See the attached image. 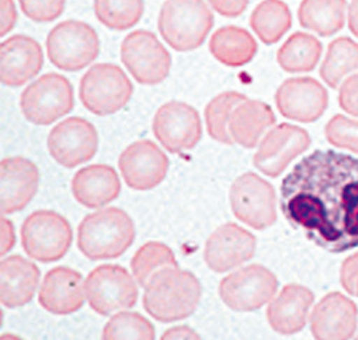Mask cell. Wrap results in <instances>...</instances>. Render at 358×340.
Masks as SVG:
<instances>
[{"label": "cell", "mask_w": 358, "mask_h": 340, "mask_svg": "<svg viewBox=\"0 0 358 340\" xmlns=\"http://www.w3.org/2000/svg\"><path fill=\"white\" fill-rule=\"evenodd\" d=\"M15 244L13 223L6 218L2 219V255H6Z\"/></svg>", "instance_id": "42"}, {"label": "cell", "mask_w": 358, "mask_h": 340, "mask_svg": "<svg viewBox=\"0 0 358 340\" xmlns=\"http://www.w3.org/2000/svg\"><path fill=\"white\" fill-rule=\"evenodd\" d=\"M0 9H2V12H0V26H2L0 34H2V36H6L15 27V23L17 20V12L13 0H0Z\"/></svg>", "instance_id": "41"}, {"label": "cell", "mask_w": 358, "mask_h": 340, "mask_svg": "<svg viewBox=\"0 0 358 340\" xmlns=\"http://www.w3.org/2000/svg\"><path fill=\"white\" fill-rule=\"evenodd\" d=\"M275 123V114L266 103L245 99L231 113L229 135L234 143L254 149Z\"/></svg>", "instance_id": "26"}, {"label": "cell", "mask_w": 358, "mask_h": 340, "mask_svg": "<svg viewBox=\"0 0 358 340\" xmlns=\"http://www.w3.org/2000/svg\"><path fill=\"white\" fill-rule=\"evenodd\" d=\"M39 186V169L29 159L6 158L0 165V198L2 213L23 210L35 198Z\"/></svg>", "instance_id": "22"}, {"label": "cell", "mask_w": 358, "mask_h": 340, "mask_svg": "<svg viewBox=\"0 0 358 340\" xmlns=\"http://www.w3.org/2000/svg\"><path fill=\"white\" fill-rule=\"evenodd\" d=\"M281 210L289 225L330 253L358 247V158L315 150L281 183Z\"/></svg>", "instance_id": "1"}, {"label": "cell", "mask_w": 358, "mask_h": 340, "mask_svg": "<svg viewBox=\"0 0 358 340\" xmlns=\"http://www.w3.org/2000/svg\"><path fill=\"white\" fill-rule=\"evenodd\" d=\"M338 103L345 113L358 117V73L348 76L340 84Z\"/></svg>", "instance_id": "38"}, {"label": "cell", "mask_w": 358, "mask_h": 340, "mask_svg": "<svg viewBox=\"0 0 358 340\" xmlns=\"http://www.w3.org/2000/svg\"><path fill=\"white\" fill-rule=\"evenodd\" d=\"M201 295L202 288L194 273L168 266L154 273L145 285L143 307L162 323L178 322L196 311Z\"/></svg>", "instance_id": "2"}, {"label": "cell", "mask_w": 358, "mask_h": 340, "mask_svg": "<svg viewBox=\"0 0 358 340\" xmlns=\"http://www.w3.org/2000/svg\"><path fill=\"white\" fill-rule=\"evenodd\" d=\"M248 99L238 91H224L215 96L205 109L206 131L210 136L224 145H232L234 140L229 135V117L235 106Z\"/></svg>", "instance_id": "32"}, {"label": "cell", "mask_w": 358, "mask_h": 340, "mask_svg": "<svg viewBox=\"0 0 358 340\" xmlns=\"http://www.w3.org/2000/svg\"><path fill=\"white\" fill-rule=\"evenodd\" d=\"M213 26V10L203 0H166L158 17L161 36L178 52L202 46Z\"/></svg>", "instance_id": "4"}, {"label": "cell", "mask_w": 358, "mask_h": 340, "mask_svg": "<svg viewBox=\"0 0 358 340\" xmlns=\"http://www.w3.org/2000/svg\"><path fill=\"white\" fill-rule=\"evenodd\" d=\"M154 135L171 153L194 149L202 138L199 113L184 102L162 105L154 117Z\"/></svg>", "instance_id": "15"}, {"label": "cell", "mask_w": 358, "mask_h": 340, "mask_svg": "<svg viewBox=\"0 0 358 340\" xmlns=\"http://www.w3.org/2000/svg\"><path fill=\"white\" fill-rule=\"evenodd\" d=\"M86 299L102 316L131 309L138 302V286L128 270L117 265H102L85 281Z\"/></svg>", "instance_id": "11"}, {"label": "cell", "mask_w": 358, "mask_h": 340, "mask_svg": "<svg viewBox=\"0 0 358 340\" xmlns=\"http://www.w3.org/2000/svg\"><path fill=\"white\" fill-rule=\"evenodd\" d=\"M257 42L248 30L238 26H225L218 29L210 42L213 56L229 68L244 66L254 59Z\"/></svg>", "instance_id": "27"}, {"label": "cell", "mask_w": 358, "mask_h": 340, "mask_svg": "<svg viewBox=\"0 0 358 340\" xmlns=\"http://www.w3.org/2000/svg\"><path fill=\"white\" fill-rule=\"evenodd\" d=\"M132 94L134 86L129 77L112 64L92 66L80 80V102L96 116H109L124 109Z\"/></svg>", "instance_id": "7"}, {"label": "cell", "mask_w": 358, "mask_h": 340, "mask_svg": "<svg viewBox=\"0 0 358 340\" xmlns=\"http://www.w3.org/2000/svg\"><path fill=\"white\" fill-rule=\"evenodd\" d=\"M162 339H199V334L188 326H178L166 330Z\"/></svg>", "instance_id": "43"}, {"label": "cell", "mask_w": 358, "mask_h": 340, "mask_svg": "<svg viewBox=\"0 0 358 340\" xmlns=\"http://www.w3.org/2000/svg\"><path fill=\"white\" fill-rule=\"evenodd\" d=\"M229 202L235 218L252 229L265 230L277 222L275 191L257 173H244L232 183Z\"/></svg>", "instance_id": "10"}, {"label": "cell", "mask_w": 358, "mask_h": 340, "mask_svg": "<svg viewBox=\"0 0 358 340\" xmlns=\"http://www.w3.org/2000/svg\"><path fill=\"white\" fill-rule=\"evenodd\" d=\"M86 297L85 282L79 272L59 266L49 270L39 289V303L53 315H71L82 309Z\"/></svg>", "instance_id": "19"}, {"label": "cell", "mask_w": 358, "mask_h": 340, "mask_svg": "<svg viewBox=\"0 0 358 340\" xmlns=\"http://www.w3.org/2000/svg\"><path fill=\"white\" fill-rule=\"evenodd\" d=\"M99 138L91 121L69 117L56 125L48 138L52 158L65 168H76L91 161L98 150Z\"/></svg>", "instance_id": "14"}, {"label": "cell", "mask_w": 358, "mask_h": 340, "mask_svg": "<svg viewBox=\"0 0 358 340\" xmlns=\"http://www.w3.org/2000/svg\"><path fill=\"white\" fill-rule=\"evenodd\" d=\"M119 169L129 188L149 191L162 183L169 169V161L157 143L138 140L122 151Z\"/></svg>", "instance_id": "16"}, {"label": "cell", "mask_w": 358, "mask_h": 340, "mask_svg": "<svg viewBox=\"0 0 358 340\" xmlns=\"http://www.w3.org/2000/svg\"><path fill=\"white\" fill-rule=\"evenodd\" d=\"M291 23V10L282 0H264L250 17L254 34L265 45H274L281 40L289 30Z\"/></svg>", "instance_id": "30"}, {"label": "cell", "mask_w": 358, "mask_h": 340, "mask_svg": "<svg viewBox=\"0 0 358 340\" xmlns=\"http://www.w3.org/2000/svg\"><path fill=\"white\" fill-rule=\"evenodd\" d=\"M20 235L26 255L42 263L65 258L73 237L69 222L53 210H38L29 214Z\"/></svg>", "instance_id": "6"}, {"label": "cell", "mask_w": 358, "mask_h": 340, "mask_svg": "<svg viewBox=\"0 0 358 340\" xmlns=\"http://www.w3.org/2000/svg\"><path fill=\"white\" fill-rule=\"evenodd\" d=\"M311 145L308 132L300 126L281 123L265 133L254 156L255 168L270 177L280 176L288 165Z\"/></svg>", "instance_id": "13"}, {"label": "cell", "mask_w": 358, "mask_h": 340, "mask_svg": "<svg viewBox=\"0 0 358 340\" xmlns=\"http://www.w3.org/2000/svg\"><path fill=\"white\" fill-rule=\"evenodd\" d=\"M340 281L343 288L351 295L358 297V252L348 256L341 266Z\"/></svg>", "instance_id": "39"}, {"label": "cell", "mask_w": 358, "mask_h": 340, "mask_svg": "<svg viewBox=\"0 0 358 340\" xmlns=\"http://www.w3.org/2000/svg\"><path fill=\"white\" fill-rule=\"evenodd\" d=\"M354 73H358V43L350 38H337L328 46L320 76L327 86L337 89Z\"/></svg>", "instance_id": "29"}, {"label": "cell", "mask_w": 358, "mask_h": 340, "mask_svg": "<svg viewBox=\"0 0 358 340\" xmlns=\"http://www.w3.org/2000/svg\"><path fill=\"white\" fill-rule=\"evenodd\" d=\"M75 199L87 209H98L113 202L121 193V180L113 168L91 165L80 169L72 180Z\"/></svg>", "instance_id": "25"}, {"label": "cell", "mask_w": 358, "mask_h": 340, "mask_svg": "<svg viewBox=\"0 0 358 340\" xmlns=\"http://www.w3.org/2000/svg\"><path fill=\"white\" fill-rule=\"evenodd\" d=\"M327 142L338 149L358 154V120L344 114L333 116L325 125Z\"/></svg>", "instance_id": "36"}, {"label": "cell", "mask_w": 358, "mask_h": 340, "mask_svg": "<svg viewBox=\"0 0 358 340\" xmlns=\"http://www.w3.org/2000/svg\"><path fill=\"white\" fill-rule=\"evenodd\" d=\"M98 20L112 30L134 27L143 15V0H95Z\"/></svg>", "instance_id": "34"}, {"label": "cell", "mask_w": 358, "mask_h": 340, "mask_svg": "<svg viewBox=\"0 0 358 340\" xmlns=\"http://www.w3.org/2000/svg\"><path fill=\"white\" fill-rule=\"evenodd\" d=\"M277 289L278 279L270 269L250 265L224 277L220 296L234 312H254L271 302Z\"/></svg>", "instance_id": "9"}, {"label": "cell", "mask_w": 358, "mask_h": 340, "mask_svg": "<svg viewBox=\"0 0 358 340\" xmlns=\"http://www.w3.org/2000/svg\"><path fill=\"white\" fill-rule=\"evenodd\" d=\"M208 3L217 13L225 17H236L245 12L250 0H208Z\"/></svg>", "instance_id": "40"}, {"label": "cell", "mask_w": 358, "mask_h": 340, "mask_svg": "<svg viewBox=\"0 0 358 340\" xmlns=\"http://www.w3.org/2000/svg\"><path fill=\"white\" fill-rule=\"evenodd\" d=\"M43 66L42 46L32 38L16 35L0 47V79L10 87L32 80Z\"/></svg>", "instance_id": "20"}, {"label": "cell", "mask_w": 358, "mask_h": 340, "mask_svg": "<svg viewBox=\"0 0 358 340\" xmlns=\"http://www.w3.org/2000/svg\"><path fill=\"white\" fill-rule=\"evenodd\" d=\"M41 281L39 267L19 255L6 258L0 265V297L2 304L16 309L35 296Z\"/></svg>", "instance_id": "24"}, {"label": "cell", "mask_w": 358, "mask_h": 340, "mask_svg": "<svg viewBox=\"0 0 358 340\" xmlns=\"http://www.w3.org/2000/svg\"><path fill=\"white\" fill-rule=\"evenodd\" d=\"M321 53L322 45L315 36L296 32L280 47L277 60L278 65L288 73H304L315 69Z\"/></svg>", "instance_id": "31"}, {"label": "cell", "mask_w": 358, "mask_h": 340, "mask_svg": "<svg viewBox=\"0 0 358 340\" xmlns=\"http://www.w3.org/2000/svg\"><path fill=\"white\" fill-rule=\"evenodd\" d=\"M26 17L36 23L56 20L65 10V0H19Z\"/></svg>", "instance_id": "37"}, {"label": "cell", "mask_w": 358, "mask_h": 340, "mask_svg": "<svg viewBox=\"0 0 358 340\" xmlns=\"http://www.w3.org/2000/svg\"><path fill=\"white\" fill-rule=\"evenodd\" d=\"M355 303L340 292L325 295L311 313V332L315 339H351L357 332Z\"/></svg>", "instance_id": "21"}, {"label": "cell", "mask_w": 358, "mask_h": 340, "mask_svg": "<svg viewBox=\"0 0 358 340\" xmlns=\"http://www.w3.org/2000/svg\"><path fill=\"white\" fill-rule=\"evenodd\" d=\"M46 50L53 66L65 72H78L99 56L101 42L92 26L79 20H66L50 30Z\"/></svg>", "instance_id": "5"}, {"label": "cell", "mask_w": 358, "mask_h": 340, "mask_svg": "<svg viewBox=\"0 0 358 340\" xmlns=\"http://www.w3.org/2000/svg\"><path fill=\"white\" fill-rule=\"evenodd\" d=\"M347 17H348V27L351 30V34L358 38V0H351Z\"/></svg>", "instance_id": "44"}, {"label": "cell", "mask_w": 358, "mask_h": 340, "mask_svg": "<svg viewBox=\"0 0 358 340\" xmlns=\"http://www.w3.org/2000/svg\"><path fill=\"white\" fill-rule=\"evenodd\" d=\"M178 266L176 258L171 247L159 242H149L143 244L134 255L131 267L139 286H143L151 279V276L162 267Z\"/></svg>", "instance_id": "33"}, {"label": "cell", "mask_w": 358, "mask_h": 340, "mask_svg": "<svg viewBox=\"0 0 358 340\" xmlns=\"http://www.w3.org/2000/svg\"><path fill=\"white\" fill-rule=\"evenodd\" d=\"M121 59L128 72L141 84H158L171 71L172 59L157 35L148 30L129 34L121 46Z\"/></svg>", "instance_id": "12"}, {"label": "cell", "mask_w": 358, "mask_h": 340, "mask_svg": "<svg viewBox=\"0 0 358 340\" xmlns=\"http://www.w3.org/2000/svg\"><path fill=\"white\" fill-rule=\"evenodd\" d=\"M135 225L129 214L117 207H106L87 214L78 229L79 251L91 260L122 256L135 240Z\"/></svg>", "instance_id": "3"}, {"label": "cell", "mask_w": 358, "mask_h": 340, "mask_svg": "<svg viewBox=\"0 0 358 340\" xmlns=\"http://www.w3.org/2000/svg\"><path fill=\"white\" fill-rule=\"evenodd\" d=\"M347 12L345 0H303L298 9V20L311 32L330 38L344 27Z\"/></svg>", "instance_id": "28"}, {"label": "cell", "mask_w": 358, "mask_h": 340, "mask_svg": "<svg viewBox=\"0 0 358 340\" xmlns=\"http://www.w3.org/2000/svg\"><path fill=\"white\" fill-rule=\"evenodd\" d=\"M73 87L57 73H48L29 84L20 96L23 116L38 126L52 125L73 109Z\"/></svg>", "instance_id": "8"}, {"label": "cell", "mask_w": 358, "mask_h": 340, "mask_svg": "<svg viewBox=\"0 0 358 340\" xmlns=\"http://www.w3.org/2000/svg\"><path fill=\"white\" fill-rule=\"evenodd\" d=\"M314 293L301 285H287L268 306L266 319L280 334H295L301 332L308 320Z\"/></svg>", "instance_id": "23"}, {"label": "cell", "mask_w": 358, "mask_h": 340, "mask_svg": "<svg viewBox=\"0 0 358 340\" xmlns=\"http://www.w3.org/2000/svg\"><path fill=\"white\" fill-rule=\"evenodd\" d=\"M102 337L106 340L113 339H155L154 325L135 312H119L105 325Z\"/></svg>", "instance_id": "35"}, {"label": "cell", "mask_w": 358, "mask_h": 340, "mask_svg": "<svg viewBox=\"0 0 358 340\" xmlns=\"http://www.w3.org/2000/svg\"><path fill=\"white\" fill-rule=\"evenodd\" d=\"M275 103L280 113L291 120L311 123L328 108V91L313 77H292L277 90Z\"/></svg>", "instance_id": "18"}, {"label": "cell", "mask_w": 358, "mask_h": 340, "mask_svg": "<svg viewBox=\"0 0 358 340\" xmlns=\"http://www.w3.org/2000/svg\"><path fill=\"white\" fill-rule=\"evenodd\" d=\"M255 249L257 240L251 232L236 223H225L208 237L203 260L211 270L225 273L251 260Z\"/></svg>", "instance_id": "17"}]
</instances>
